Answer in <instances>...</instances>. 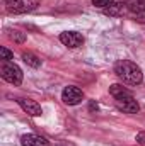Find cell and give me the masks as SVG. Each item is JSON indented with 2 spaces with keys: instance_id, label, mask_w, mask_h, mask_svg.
Segmentation results:
<instances>
[{
  "instance_id": "obj_1",
  "label": "cell",
  "mask_w": 145,
  "mask_h": 146,
  "mask_svg": "<svg viewBox=\"0 0 145 146\" xmlns=\"http://www.w3.org/2000/svg\"><path fill=\"white\" fill-rule=\"evenodd\" d=\"M114 73H116V76H118L123 83L132 85V87L140 85L142 80H144V73L140 70V66L135 65V63L130 61V60H121V61H118V63L114 65Z\"/></svg>"
},
{
  "instance_id": "obj_2",
  "label": "cell",
  "mask_w": 145,
  "mask_h": 146,
  "mask_svg": "<svg viewBox=\"0 0 145 146\" xmlns=\"http://www.w3.org/2000/svg\"><path fill=\"white\" fill-rule=\"evenodd\" d=\"M0 75H2V78L5 80V82H9L10 85H21L22 83V70L15 65V63H12V61H3L2 63V68H0Z\"/></svg>"
},
{
  "instance_id": "obj_3",
  "label": "cell",
  "mask_w": 145,
  "mask_h": 146,
  "mask_svg": "<svg viewBox=\"0 0 145 146\" xmlns=\"http://www.w3.org/2000/svg\"><path fill=\"white\" fill-rule=\"evenodd\" d=\"M5 5L10 14H26L36 9L39 5V0H7Z\"/></svg>"
},
{
  "instance_id": "obj_4",
  "label": "cell",
  "mask_w": 145,
  "mask_h": 146,
  "mask_svg": "<svg viewBox=\"0 0 145 146\" xmlns=\"http://www.w3.org/2000/svg\"><path fill=\"white\" fill-rule=\"evenodd\" d=\"M114 102L118 106V109L123 110V112H128V114H137L140 110L138 102L135 100L133 94H125V95H119V97H114Z\"/></svg>"
},
{
  "instance_id": "obj_5",
  "label": "cell",
  "mask_w": 145,
  "mask_h": 146,
  "mask_svg": "<svg viewBox=\"0 0 145 146\" xmlns=\"http://www.w3.org/2000/svg\"><path fill=\"white\" fill-rule=\"evenodd\" d=\"M82 99H84V92L79 87L70 85V87H65L63 92H62V100L67 106H77V104L82 102Z\"/></svg>"
},
{
  "instance_id": "obj_6",
  "label": "cell",
  "mask_w": 145,
  "mask_h": 146,
  "mask_svg": "<svg viewBox=\"0 0 145 146\" xmlns=\"http://www.w3.org/2000/svg\"><path fill=\"white\" fill-rule=\"evenodd\" d=\"M17 104L21 106V109L24 110V112H28L33 117H39L43 114V109H41V106L38 104L36 100H31V99H17Z\"/></svg>"
},
{
  "instance_id": "obj_7",
  "label": "cell",
  "mask_w": 145,
  "mask_h": 146,
  "mask_svg": "<svg viewBox=\"0 0 145 146\" xmlns=\"http://www.w3.org/2000/svg\"><path fill=\"white\" fill-rule=\"evenodd\" d=\"M60 41L67 46V48H79L82 46L84 42V37L80 36L79 33H73V31H67V33H62L60 34Z\"/></svg>"
},
{
  "instance_id": "obj_8",
  "label": "cell",
  "mask_w": 145,
  "mask_h": 146,
  "mask_svg": "<svg viewBox=\"0 0 145 146\" xmlns=\"http://www.w3.org/2000/svg\"><path fill=\"white\" fill-rule=\"evenodd\" d=\"M21 143H22V146H50L44 138H41L38 134H24L21 138Z\"/></svg>"
},
{
  "instance_id": "obj_9",
  "label": "cell",
  "mask_w": 145,
  "mask_h": 146,
  "mask_svg": "<svg viewBox=\"0 0 145 146\" xmlns=\"http://www.w3.org/2000/svg\"><path fill=\"white\" fill-rule=\"evenodd\" d=\"M22 60H24L26 65H29L33 68H39L41 66V60L38 58L36 54H33V53H22Z\"/></svg>"
},
{
  "instance_id": "obj_10",
  "label": "cell",
  "mask_w": 145,
  "mask_h": 146,
  "mask_svg": "<svg viewBox=\"0 0 145 146\" xmlns=\"http://www.w3.org/2000/svg\"><path fill=\"white\" fill-rule=\"evenodd\" d=\"M125 9H126V3H113L111 7L104 9V14H108V15H121L125 12Z\"/></svg>"
},
{
  "instance_id": "obj_11",
  "label": "cell",
  "mask_w": 145,
  "mask_h": 146,
  "mask_svg": "<svg viewBox=\"0 0 145 146\" xmlns=\"http://www.w3.org/2000/svg\"><path fill=\"white\" fill-rule=\"evenodd\" d=\"M109 94H111V95H113V99H114V97H119V95L130 94V90H128V88H125L123 85L114 83V85H111V87H109Z\"/></svg>"
},
{
  "instance_id": "obj_12",
  "label": "cell",
  "mask_w": 145,
  "mask_h": 146,
  "mask_svg": "<svg viewBox=\"0 0 145 146\" xmlns=\"http://www.w3.org/2000/svg\"><path fill=\"white\" fill-rule=\"evenodd\" d=\"M9 37H10L12 41L19 42V44H22V42L26 41V34L21 33V31H17V29H10V31H9Z\"/></svg>"
},
{
  "instance_id": "obj_13",
  "label": "cell",
  "mask_w": 145,
  "mask_h": 146,
  "mask_svg": "<svg viewBox=\"0 0 145 146\" xmlns=\"http://www.w3.org/2000/svg\"><path fill=\"white\" fill-rule=\"evenodd\" d=\"M113 3H114V0H92V5L99 7V9H108Z\"/></svg>"
},
{
  "instance_id": "obj_14",
  "label": "cell",
  "mask_w": 145,
  "mask_h": 146,
  "mask_svg": "<svg viewBox=\"0 0 145 146\" xmlns=\"http://www.w3.org/2000/svg\"><path fill=\"white\" fill-rule=\"evenodd\" d=\"M0 58L3 61H10V60H14V53L9 51L7 48H0Z\"/></svg>"
},
{
  "instance_id": "obj_15",
  "label": "cell",
  "mask_w": 145,
  "mask_h": 146,
  "mask_svg": "<svg viewBox=\"0 0 145 146\" xmlns=\"http://www.w3.org/2000/svg\"><path fill=\"white\" fill-rule=\"evenodd\" d=\"M137 141H138L142 146H145V131H142V133L137 134Z\"/></svg>"
},
{
  "instance_id": "obj_16",
  "label": "cell",
  "mask_w": 145,
  "mask_h": 146,
  "mask_svg": "<svg viewBox=\"0 0 145 146\" xmlns=\"http://www.w3.org/2000/svg\"><path fill=\"white\" fill-rule=\"evenodd\" d=\"M89 109H91V110H92V112H94V110H97V109H99V107H97V104H96V102L92 100V102H91V106H89Z\"/></svg>"
}]
</instances>
